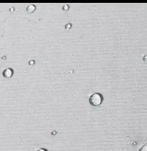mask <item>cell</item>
Wrapping results in <instances>:
<instances>
[{"mask_svg": "<svg viewBox=\"0 0 147 151\" xmlns=\"http://www.w3.org/2000/svg\"><path fill=\"white\" fill-rule=\"evenodd\" d=\"M34 9H35V7L34 6L32 5H30L29 6H28L27 9V11L29 12H33Z\"/></svg>", "mask_w": 147, "mask_h": 151, "instance_id": "cell-3", "label": "cell"}, {"mask_svg": "<svg viewBox=\"0 0 147 151\" xmlns=\"http://www.w3.org/2000/svg\"><path fill=\"white\" fill-rule=\"evenodd\" d=\"M37 151H47V150L45 149L44 148H40L39 149H38V150H37Z\"/></svg>", "mask_w": 147, "mask_h": 151, "instance_id": "cell-5", "label": "cell"}, {"mask_svg": "<svg viewBox=\"0 0 147 151\" xmlns=\"http://www.w3.org/2000/svg\"><path fill=\"white\" fill-rule=\"evenodd\" d=\"M13 73V70L11 68H8L4 70L3 72V75L5 78H9L12 76Z\"/></svg>", "mask_w": 147, "mask_h": 151, "instance_id": "cell-2", "label": "cell"}, {"mask_svg": "<svg viewBox=\"0 0 147 151\" xmlns=\"http://www.w3.org/2000/svg\"><path fill=\"white\" fill-rule=\"evenodd\" d=\"M139 151H147V144L142 146L139 149Z\"/></svg>", "mask_w": 147, "mask_h": 151, "instance_id": "cell-4", "label": "cell"}, {"mask_svg": "<svg viewBox=\"0 0 147 151\" xmlns=\"http://www.w3.org/2000/svg\"><path fill=\"white\" fill-rule=\"evenodd\" d=\"M103 97L101 93H95L90 96L89 99V103L94 106H98L103 103Z\"/></svg>", "mask_w": 147, "mask_h": 151, "instance_id": "cell-1", "label": "cell"}]
</instances>
